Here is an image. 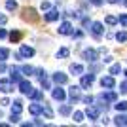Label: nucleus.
I'll list each match as a JSON object with an SVG mask.
<instances>
[{
	"instance_id": "obj_1",
	"label": "nucleus",
	"mask_w": 127,
	"mask_h": 127,
	"mask_svg": "<svg viewBox=\"0 0 127 127\" xmlns=\"http://www.w3.org/2000/svg\"><path fill=\"white\" fill-rule=\"evenodd\" d=\"M82 57H84L85 61H89V63H95L97 59H99V51H97V49H93V48H87V49H84Z\"/></svg>"
},
{
	"instance_id": "obj_2",
	"label": "nucleus",
	"mask_w": 127,
	"mask_h": 127,
	"mask_svg": "<svg viewBox=\"0 0 127 127\" xmlns=\"http://www.w3.org/2000/svg\"><path fill=\"white\" fill-rule=\"evenodd\" d=\"M72 32H74V27H72V23L63 21L61 25H59V34H63V36H68V34H72Z\"/></svg>"
},
{
	"instance_id": "obj_3",
	"label": "nucleus",
	"mask_w": 127,
	"mask_h": 127,
	"mask_svg": "<svg viewBox=\"0 0 127 127\" xmlns=\"http://www.w3.org/2000/svg\"><path fill=\"white\" fill-rule=\"evenodd\" d=\"M101 114V106H93V104H87V110H85V116L89 120H97Z\"/></svg>"
},
{
	"instance_id": "obj_4",
	"label": "nucleus",
	"mask_w": 127,
	"mask_h": 127,
	"mask_svg": "<svg viewBox=\"0 0 127 127\" xmlns=\"http://www.w3.org/2000/svg\"><path fill=\"white\" fill-rule=\"evenodd\" d=\"M93 82H95V76H93V74H82V82H80V85H82V89H89L91 85H93Z\"/></svg>"
},
{
	"instance_id": "obj_5",
	"label": "nucleus",
	"mask_w": 127,
	"mask_h": 127,
	"mask_svg": "<svg viewBox=\"0 0 127 127\" xmlns=\"http://www.w3.org/2000/svg\"><path fill=\"white\" fill-rule=\"evenodd\" d=\"M19 91H21L23 95H27V97H31L32 95V85H31V82H27V80H21L19 82Z\"/></svg>"
},
{
	"instance_id": "obj_6",
	"label": "nucleus",
	"mask_w": 127,
	"mask_h": 127,
	"mask_svg": "<svg viewBox=\"0 0 127 127\" xmlns=\"http://www.w3.org/2000/svg\"><path fill=\"white\" fill-rule=\"evenodd\" d=\"M51 97L53 99H55V101H64V99H66V91L63 89V87H61V85H57V87H55V89L51 91Z\"/></svg>"
},
{
	"instance_id": "obj_7",
	"label": "nucleus",
	"mask_w": 127,
	"mask_h": 127,
	"mask_svg": "<svg viewBox=\"0 0 127 127\" xmlns=\"http://www.w3.org/2000/svg\"><path fill=\"white\" fill-rule=\"evenodd\" d=\"M19 53H21L23 59H31V57H34V48H31V46H25V44H23L21 48H19Z\"/></svg>"
},
{
	"instance_id": "obj_8",
	"label": "nucleus",
	"mask_w": 127,
	"mask_h": 127,
	"mask_svg": "<svg viewBox=\"0 0 127 127\" xmlns=\"http://www.w3.org/2000/svg\"><path fill=\"white\" fill-rule=\"evenodd\" d=\"M101 85L102 87H106V89H112L114 85H116V80H114V76H102L101 78Z\"/></svg>"
},
{
	"instance_id": "obj_9",
	"label": "nucleus",
	"mask_w": 127,
	"mask_h": 127,
	"mask_svg": "<svg viewBox=\"0 0 127 127\" xmlns=\"http://www.w3.org/2000/svg\"><path fill=\"white\" fill-rule=\"evenodd\" d=\"M91 32H93V36H95V38H101V36H102V32H104V29H102V23H99V21L91 23Z\"/></svg>"
},
{
	"instance_id": "obj_10",
	"label": "nucleus",
	"mask_w": 127,
	"mask_h": 127,
	"mask_svg": "<svg viewBox=\"0 0 127 127\" xmlns=\"http://www.w3.org/2000/svg\"><path fill=\"white\" fill-rule=\"evenodd\" d=\"M0 91H2V93H11V91H13L11 80H0Z\"/></svg>"
},
{
	"instance_id": "obj_11",
	"label": "nucleus",
	"mask_w": 127,
	"mask_h": 127,
	"mask_svg": "<svg viewBox=\"0 0 127 127\" xmlns=\"http://www.w3.org/2000/svg\"><path fill=\"white\" fill-rule=\"evenodd\" d=\"M10 80L13 84H19V82H21V70L15 68V66H11L10 68Z\"/></svg>"
},
{
	"instance_id": "obj_12",
	"label": "nucleus",
	"mask_w": 127,
	"mask_h": 127,
	"mask_svg": "<svg viewBox=\"0 0 127 127\" xmlns=\"http://www.w3.org/2000/svg\"><path fill=\"white\" fill-rule=\"evenodd\" d=\"M53 82H55L57 85H63V84L68 82V76L64 74V72H55V74H53Z\"/></svg>"
},
{
	"instance_id": "obj_13",
	"label": "nucleus",
	"mask_w": 127,
	"mask_h": 127,
	"mask_svg": "<svg viewBox=\"0 0 127 127\" xmlns=\"http://www.w3.org/2000/svg\"><path fill=\"white\" fill-rule=\"evenodd\" d=\"M44 19H46L48 23H51V21H57V19H59V11H57V10H51V8H49V10L46 11Z\"/></svg>"
},
{
	"instance_id": "obj_14",
	"label": "nucleus",
	"mask_w": 127,
	"mask_h": 127,
	"mask_svg": "<svg viewBox=\"0 0 127 127\" xmlns=\"http://www.w3.org/2000/svg\"><path fill=\"white\" fill-rule=\"evenodd\" d=\"M80 89H82V85H72V87L68 89V95H70L72 101H78L80 99Z\"/></svg>"
},
{
	"instance_id": "obj_15",
	"label": "nucleus",
	"mask_w": 127,
	"mask_h": 127,
	"mask_svg": "<svg viewBox=\"0 0 127 127\" xmlns=\"http://www.w3.org/2000/svg\"><path fill=\"white\" fill-rule=\"evenodd\" d=\"M29 112H31L32 116L42 114V104H38V102H32V104H29Z\"/></svg>"
},
{
	"instance_id": "obj_16",
	"label": "nucleus",
	"mask_w": 127,
	"mask_h": 127,
	"mask_svg": "<svg viewBox=\"0 0 127 127\" xmlns=\"http://www.w3.org/2000/svg\"><path fill=\"white\" fill-rule=\"evenodd\" d=\"M114 123H116V125H127V114L118 112V116L114 118Z\"/></svg>"
},
{
	"instance_id": "obj_17",
	"label": "nucleus",
	"mask_w": 127,
	"mask_h": 127,
	"mask_svg": "<svg viewBox=\"0 0 127 127\" xmlns=\"http://www.w3.org/2000/svg\"><path fill=\"white\" fill-rule=\"evenodd\" d=\"M70 72L76 74V76H82V74H84V66L78 64V63H72V64H70Z\"/></svg>"
},
{
	"instance_id": "obj_18",
	"label": "nucleus",
	"mask_w": 127,
	"mask_h": 127,
	"mask_svg": "<svg viewBox=\"0 0 127 127\" xmlns=\"http://www.w3.org/2000/svg\"><path fill=\"white\" fill-rule=\"evenodd\" d=\"M101 99H102V101H116L118 95L114 93V91H106V93H102V95H101Z\"/></svg>"
},
{
	"instance_id": "obj_19",
	"label": "nucleus",
	"mask_w": 127,
	"mask_h": 127,
	"mask_svg": "<svg viewBox=\"0 0 127 127\" xmlns=\"http://www.w3.org/2000/svg\"><path fill=\"white\" fill-rule=\"evenodd\" d=\"M120 72H122V64H120V63L112 64V66H110V70H108V74H112V76H118Z\"/></svg>"
},
{
	"instance_id": "obj_20",
	"label": "nucleus",
	"mask_w": 127,
	"mask_h": 127,
	"mask_svg": "<svg viewBox=\"0 0 127 127\" xmlns=\"http://www.w3.org/2000/svg\"><path fill=\"white\" fill-rule=\"evenodd\" d=\"M42 114L48 118V120H49V118H53V110L49 108V104H46V102L42 104Z\"/></svg>"
},
{
	"instance_id": "obj_21",
	"label": "nucleus",
	"mask_w": 127,
	"mask_h": 127,
	"mask_svg": "<svg viewBox=\"0 0 127 127\" xmlns=\"http://www.w3.org/2000/svg\"><path fill=\"white\" fill-rule=\"evenodd\" d=\"M23 106H21V101H13V104H11V112L13 114H21Z\"/></svg>"
},
{
	"instance_id": "obj_22",
	"label": "nucleus",
	"mask_w": 127,
	"mask_h": 127,
	"mask_svg": "<svg viewBox=\"0 0 127 127\" xmlns=\"http://www.w3.org/2000/svg\"><path fill=\"white\" fill-rule=\"evenodd\" d=\"M114 108H116L118 112H127V101H120L114 104Z\"/></svg>"
},
{
	"instance_id": "obj_23",
	"label": "nucleus",
	"mask_w": 127,
	"mask_h": 127,
	"mask_svg": "<svg viewBox=\"0 0 127 127\" xmlns=\"http://www.w3.org/2000/svg\"><path fill=\"white\" fill-rule=\"evenodd\" d=\"M70 112H72V108H70V104H63L61 108H59V114L61 116H68Z\"/></svg>"
},
{
	"instance_id": "obj_24",
	"label": "nucleus",
	"mask_w": 127,
	"mask_h": 127,
	"mask_svg": "<svg viewBox=\"0 0 127 127\" xmlns=\"http://www.w3.org/2000/svg\"><path fill=\"white\" fill-rule=\"evenodd\" d=\"M116 40H118L120 44L127 42V31H122V32H118V34H116Z\"/></svg>"
},
{
	"instance_id": "obj_25",
	"label": "nucleus",
	"mask_w": 127,
	"mask_h": 127,
	"mask_svg": "<svg viewBox=\"0 0 127 127\" xmlns=\"http://www.w3.org/2000/svg\"><path fill=\"white\" fill-rule=\"evenodd\" d=\"M31 99H34V101H42V99H44V93L40 89H34V91H32V95H31Z\"/></svg>"
},
{
	"instance_id": "obj_26",
	"label": "nucleus",
	"mask_w": 127,
	"mask_h": 127,
	"mask_svg": "<svg viewBox=\"0 0 127 127\" xmlns=\"http://www.w3.org/2000/svg\"><path fill=\"white\" fill-rule=\"evenodd\" d=\"M104 23H106V25H118V23H120V19H118V17H114V15H106Z\"/></svg>"
},
{
	"instance_id": "obj_27",
	"label": "nucleus",
	"mask_w": 127,
	"mask_h": 127,
	"mask_svg": "<svg viewBox=\"0 0 127 127\" xmlns=\"http://www.w3.org/2000/svg\"><path fill=\"white\" fill-rule=\"evenodd\" d=\"M84 116H85L84 112L76 110V112H74V116H72V118H74V122H76V123H82V122H84Z\"/></svg>"
},
{
	"instance_id": "obj_28",
	"label": "nucleus",
	"mask_w": 127,
	"mask_h": 127,
	"mask_svg": "<svg viewBox=\"0 0 127 127\" xmlns=\"http://www.w3.org/2000/svg\"><path fill=\"white\" fill-rule=\"evenodd\" d=\"M68 55H70L68 48H61V49H59V51H57V57H61V59H66V57H68Z\"/></svg>"
},
{
	"instance_id": "obj_29",
	"label": "nucleus",
	"mask_w": 127,
	"mask_h": 127,
	"mask_svg": "<svg viewBox=\"0 0 127 127\" xmlns=\"http://www.w3.org/2000/svg\"><path fill=\"white\" fill-rule=\"evenodd\" d=\"M6 10H10V11L17 10V2L15 0H6Z\"/></svg>"
},
{
	"instance_id": "obj_30",
	"label": "nucleus",
	"mask_w": 127,
	"mask_h": 127,
	"mask_svg": "<svg viewBox=\"0 0 127 127\" xmlns=\"http://www.w3.org/2000/svg\"><path fill=\"white\" fill-rule=\"evenodd\" d=\"M10 40L11 42H19V40H21V32H17V31L10 32Z\"/></svg>"
},
{
	"instance_id": "obj_31",
	"label": "nucleus",
	"mask_w": 127,
	"mask_h": 127,
	"mask_svg": "<svg viewBox=\"0 0 127 127\" xmlns=\"http://www.w3.org/2000/svg\"><path fill=\"white\" fill-rule=\"evenodd\" d=\"M8 57H10V49H6V48H0V61H6Z\"/></svg>"
},
{
	"instance_id": "obj_32",
	"label": "nucleus",
	"mask_w": 127,
	"mask_h": 127,
	"mask_svg": "<svg viewBox=\"0 0 127 127\" xmlns=\"http://www.w3.org/2000/svg\"><path fill=\"white\" fill-rule=\"evenodd\" d=\"M21 72H23V74H29V76H31V74H34L36 70L32 68V66H29V64H25V66H21Z\"/></svg>"
},
{
	"instance_id": "obj_33",
	"label": "nucleus",
	"mask_w": 127,
	"mask_h": 127,
	"mask_svg": "<svg viewBox=\"0 0 127 127\" xmlns=\"http://www.w3.org/2000/svg\"><path fill=\"white\" fill-rule=\"evenodd\" d=\"M10 123H19V114H13V112H11V116H10Z\"/></svg>"
},
{
	"instance_id": "obj_34",
	"label": "nucleus",
	"mask_w": 127,
	"mask_h": 127,
	"mask_svg": "<svg viewBox=\"0 0 127 127\" xmlns=\"http://www.w3.org/2000/svg\"><path fill=\"white\" fill-rule=\"evenodd\" d=\"M118 19H120V25L127 27V13H123V15H120V17H118Z\"/></svg>"
},
{
	"instance_id": "obj_35",
	"label": "nucleus",
	"mask_w": 127,
	"mask_h": 127,
	"mask_svg": "<svg viewBox=\"0 0 127 127\" xmlns=\"http://www.w3.org/2000/svg\"><path fill=\"white\" fill-rule=\"evenodd\" d=\"M120 91H122L123 95H127V80H125V82H122V84H120Z\"/></svg>"
},
{
	"instance_id": "obj_36",
	"label": "nucleus",
	"mask_w": 127,
	"mask_h": 127,
	"mask_svg": "<svg viewBox=\"0 0 127 127\" xmlns=\"http://www.w3.org/2000/svg\"><path fill=\"white\" fill-rule=\"evenodd\" d=\"M82 101H84L85 104H93V97H91V95H85L84 99H82Z\"/></svg>"
},
{
	"instance_id": "obj_37",
	"label": "nucleus",
	"mask_w": 127,
	"mask_h": 127,
	"mask_svg": "<svg viewBox=\"0 0 127 127\" xmlns=\"http://www.w3.org/2000/svg\"><path fill=\"white\" fill-rule=\"evenodd\" d=\"M46 74H48V72H46V70H42V68H40V70H36V76H38L40 80H42V78H46Z\"/></svg>"
},
{
	"instance_id": "obj_38",
	"label": "nucleus",
	"mask_w": 127,
	"mask_h": 127,
	"mask_svg": "<svg viewBox=\"0 0 127 127\" xmlns=\"http://www.w3.org/2000/svg\"><path fill=\"white\" fill-rule=\"evenodd\" d=\"M40 8H42L44 11H48L49 8H51V4H49V2H42V4H40Z\"/></svg>"
},
{
	"instance_id": "obj_39",
	"label": "nucleus",
	"mask_w": 127,
	"mask_h": 127,
	"mask_svg": "<svg viewBox=\"0 0 127 127\" xmlns=\"http://www.w3.org/2000/svg\"><path fill=\"white\" fill-rule=\"evenodd\" d=\"M89 2L93 6H102V4H104V0H89Z\"/></svg>"
},
{
	"instance_id": "obj_40",
	"label": "nucleus",
	"mask_w": 127,
	"mask_h": 127,
	"mask_svg": "<svg viewBox=\"0 0 127 127\" xmlns=\"http://www.w3.org/2000/svg\"><path fill=\"white\" fill-rule=\"evenodd\" d=\"M6 21H8V17L4 13H0V25H6Z\"/></svg>"
},
{
	"instance_id": "obj_41",
	"label": "nucleus",
	"mask_w": 127,
	"mask_h": 127,
	"mask_svg": "<svg viewBox=\"0 0 127 127\" xmlns=\"http://www.w3.org/2000/svg\"><path fill=\"white\" fill-rule=\"evenodd\" d=\"M6 36H8V32H6L4 29H0V40H4Z\"/></svg>"
},
{
	"instance_id": "obj_42",
	"label": "nucleus",
	"mask_w": 127,
	"mask_h": 127,
	"mask_svg": "<svg viewBox=\"0 0 127 127\" xmlns=\"http://www.w3.org/2000/svg\"><path fill=\"white\" fill-rule=\"evenodd\" d=\"M6 70H8V68H6L4 61H0V74H2V72H6Z\"/></svg>"
},
{
	"instance_id": "obj_43",
	"label": "nucleus",
	"mask_w": 127,
	"mask_h": 127,
	"mask_svg": "<svg viewBox=\"0 0 127 127\" xmlns=\"http://www.w3.org/2000/svg\"><path fill=\"white\" fill-rule=\"evenodd\" d=\"M72 36H74V38H82V36H84V32H82V31H78V32H72Z\"/></svg>"
},
{
	"instance_id": "obj_44",
	"label": "nucleus",
	"mask_w": 127,
	"mask_h": 127,
	"mask_svg": "<svg viewBox=\"0 0 127 127\" xmlns=\"http://www.w3.org/2000/svg\"><path fill=\"white\" fill-rule=\"evenodd\" d=\"M0 104H2V106H8V104H10V101H8V99H2V101H0Z\"/></svg>"
},
{
	"instance_id": "obj_45",
	"label": "nucleus",
	"mask_w": 127,
	"mask_h": 127,
	"mask_svg": "<svg viewBox=\"0 0 127 127\" xmlns=\"http://www.w3.org/2000/svg\"><path fill=\"white\" fill-rule=\"evenodd\" d=\"M108 2H110V4H120L122 0H108Z\"/></svg>"
},
{
	"instance_id": "obj_46",
	"label": "nucleus",
	"mask_w": 127,
	"mask_h": 127,
	"mask_svg": "<svg viewBox=\"0 0 127 127\" xmlns=\"http://www.w3.org/2000/svg\"><path fill=\"white\" fill-rule=\"evenodd\" d=\"M0 118H2V110H0Z\"/></svg>"
},
{
	"instance_id": "obj_47",
	"label": "nucleus",
	"mask_w": 127,
	"mask_h": 127,
	"mask_svg": "<svg viewBox=\"0 0 127 127\" xmlns=\"http://www.w3.org/2000/svg\"><path fill=\"white\" fill-rule=\"evenodd\" d=\"M123 74H125V76H127V70H125V72H123Z\"/></svg>"
},
{
	"instance_id": "obj_48",
	"label": "nucleus",
	"mask_w": 127,
	"mask_h": 127,
	"mask_svg": "<svg viewBox=\"0 0 127 127\" xmlns=\"http://www.w3.org/2000/svg\"><path fill=\"white\" fill-rule=\"evenodd\" d=\"M123 2H125V6H127V0H123Z\"/></svg>"
}]
</instances>
